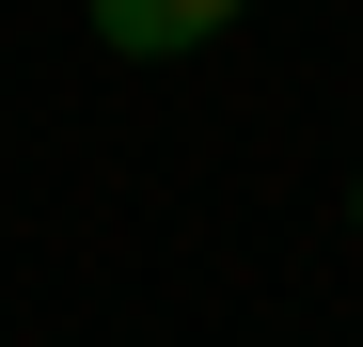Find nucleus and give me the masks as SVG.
<instances>
[{"label": "nucleus", "instance_id": "obj_1", "mask_svg": "<svg viewBox=\"0 0 363 347\" xmlns=\"http://www.w3.org/2000/svg\"><path fill=\"white\" fill-rule=\"evenodd\" d=\"M206 32H237V0H95V47H127V64H190Z\"/></svg>", "mask_w": 363, "mask_h": 347}, {"label": "nucleus", "instance_id": "obj_2", "mask_svg": "<svg viewBox=\"0 0 363 347\" xmlns=\"http://www.w3.org/2000/svg\"><path fill=\"white\" fill-rule=\"evenodd\" d=\"M347 237H363V174H347Z\"/></svg>", "mask_w": 363, "mask_h": 347}]
</instances>
